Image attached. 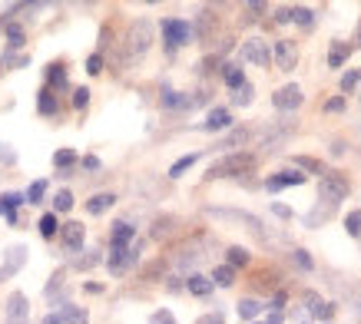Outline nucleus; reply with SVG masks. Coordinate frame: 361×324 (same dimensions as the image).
<instances>
[{"mask_svg":"<svg viewBox=\"0 0 361 324\" xmlns=\"http://www.w3.org/2000/svg\"><path fill=\"white\" fill-rule=\"evenodd\" d=\"M255 169V156L252 152H226L222 159H216L209 166L206 179H239V175H249Z\"/></svg>","mask_w":361,"mask_h":324,"instance_id":"1","label":"nucleus"},{"mask_svg":"<svg viewBox=\"0 0 361 324\" xmlns=\"http://www.w3.org/2000/svg\"><path fill=\"white\" fill-rule=\"evenodd\" d=\"M351 192V182H348V175H341V173H325L322 175V182H318V195H322V202L325 206H338V202H345Z\"/></svg>","mask_w":361,"mask_h":324,"instance_id":"2","label":"nucleus"},{"mask_svg":"<svg viewBox=\"0 0 361 324\" xmlns=\"http://www.w3.org/2000/svg\"><path fill=\"white\" fill-rule=\"evenodd\" d=\"M153 44V23L149 20H133L130 23V33H126V54L130 56H142Z\"/></svg>","mask_w":361,"mask_h":324,"instance_id":"3","label":"nucleus"},{"mask_svg":"<svg viewBox=\"0 0 361 324\" xmlns=\"http://www.w3.org/2000/svg\"><path fill=\"white\" fill-rule=\"evenodd\" d=\"M159 30H163L166 50H179V46H186L192 40V27L186 20H179V17H166Z\"/></svg>","mask_w":361,"mask_h":324,"instance_id":"4","label":"nucleus"},{"mask_svg":"<svg viewBox=\"0 0 361 324\" xmlns=\"http://www.w3.org/2000/svg\"><path fill=\"white\" fill-rule=\"evenodd\" d=\"M302 103H305V93H302L298 83H285L282 89H275L272 93V106L282 109V113H292V109H298Z\"/></svg>","mask_w":361,"mask_h":324,"instance_id":"5","label":"nucleus"},{"mask_svg":"<svg viewBox=\"0 0 361 324\" xmlns=\"http://www.w3.org/2000/svg\"><path fill=\"white\" fill-rule=\"evenodd\" d=\"M302 304H305V311L312 321H331V318H335V304L322 301L318 292H302Z\"/></svg>","mask_w":361,"mask_h":324,"instance_id":"6","label":"nucleus"},{"mask_svg":"<svg viewBox=\"0 0 361 324\" xmlns=\"http://www.w3.org/2000/svg\"><path fill=\"white\" fill-rule=\"evenodd\" d=\"M23 265H27V245H11L4 261H0V281H11Z\"/></svg>","mask_w":361,"mask_h":324,"instance_id":"7","label":"nucleus"},{"mask_svg":"<svg viewBox=\"0 0 361 324\" xmlns=\"http://www.w3.org/2000/svg\"><path fill=\"white\" fill-rule=\"evenodd\" d=\"M272 60L282 73H292L295 63H298V46L292 44V40H279V44L272 46Z\"/></svg>","mask_w":361,"mask_h":324,"instance_id":"8","label":"nucleus"},{"mask_svg":"<svg viewBox=\"0 0 361 324\" xmlns=\"http://www.w3.org/2000/svg\"><path fill=\"white\" fill-rule=\"evenodd\" d=\"M242 60H249V63H255V66H269V63H272V50H269V44H265V40L252 37V40H245V44H242Z\"/></svg>","mask_w":361,"mask_h":324,"instance_id":"9","label":"nucleus"},{"mask_svg":"<svg viewBox=\"0 0 361 324\" xmlns=\"http://www.w3.org/2000/svg\"><path fill=\"white\" fill-rule=\"evenodd\" d=\"M308 175H302V169H285V173H275L265 179V189L269 192H282V189H292V185H305Z\"/></svg>","mask_w":361,"mask_h":324,"instance_id":"10","label":"nucleus"},{"mask_svg":"<svg viewBox=\"0 0 361 324\" xmlns=\"http://www.w3.org/2000/svg\"><path fill=\"white\" fill-rule=\"evenodd\" d=\"M4 314H7V321L20 324L30 318V301H27V294L23 292H13L11 298H7V304H4Z\"/></svg>","mask_w":361,"mask_h":324,"instance_id":"11","label":"nucleus"},{"mask_svg":"<svg viewBox=\"0 0 361 324\" xmlns=\"http://www.w3.org/2000/svg\"><path fill=\"white\" fill-rule=\"evenodd\" d=\"M136 261H140V249L133 245V249H113V251H110V261H106V265H110L113 275H123V271H130Z\"/></svg>","mask_w":361,"mask_h":324,"instance_id":"12","label":"nucleus"},{"mask_svg":"<svg viewBox=\"0 0 361 324\" xmlns=\"http://www.w3.org/2000/svg\"><path fill=\"white\" fill-rule=\"evenodd\" d=\"M27 206V195L20 192H0V216L7 218L11 225H17V208Z\"/></svg>","mask_w":361,"mask_h":324,"instance_id":"13","label":"nucleus"},{"mask_svg":"<svg viewBox=\"0 0 361 324\" xmlns=\"http://www.w3.org/2000/svg\"><path fill=\"white\" fill-rule=\"evenodd\" d=\"M60 238H63V245L70 251H80L83 242H87V228L80 225V222H66V225L60 228Z\"/></svg>","mask_w":361,"mask_h":324,"instance_id":"14","label":"nucleus"},{"mask_svg":"<svg viewBox=\"0 0 361 324\" xmlns=\"http://www.w3.org/2000/svg\"><path fill=\"white\" fill-rule=\"evenodd\" d=\"M133 238H136V228L130 222H116L110 232V251L113 249H133Z\"/></svg>","mask_w":361,"mask_h":324,"instance_id":"15","label":"nucleus"},{"mask_svg":"<svg viewBox=\"0 0 361 324\" xmlns=\"http://www.w3.org/2000/svg\"><path fill=\"white\" fill-rule=\"evenodd\" d=\"M229 126H232V113L229 109H222V106L209 109L206 123H202V130L206 132H222V130H229Z\"/></svg>","mask_w":361,"mask_h":324,"instance_id":"16","label":"nucleus"},{"mask_svg":"<svg viewBox=\"0 0 361 324\" xmlns=\"http://www.w3.org/2000/svg\"><path fill=\"white\" fill-rule=\"evenodd\" d=\"M159 103H163L166 109H189V106H196L199 99H189L186 93H176V89L163 87V96H159Z\"/></svg>","mask_w":361,"mask_h":324,"instance_id":"17","label":"nucleus"},{"mask_svg":"<svg viewBox=\"0 0 361 324\" xmlns=\"http://www.w3.org/2000/svg\"><path fill=\"white\" fill-rule=\"evenodd\" d=\"M212 278H206V275H189L186 278V292L189 294H196V298H209L212 294Z\"/></svg>","mask_w":361,"mask_h":324,"instance_id":"18","label":"nucleus"},{"mask_svg":"<svg viewBox=\"0 0 361 324\" xmlns=\"http://www.w3.org/2000/svg\"><path fill=\"white\" fill-rule=\"evenodd\" d=\"M113 202H116V195L113 192H99V195H93L87 202V212L90 216H103V212H110L113 208Z\"/></svg>","mask_w":361,"mask_h":324,"instance_id":"19","label":"nucleus"},{"mask_svg":"<svg viewBox=\"0 0 361 324\" xmlns=\"http://www.w3.org/2000/svg\"><path fill=\"white\" fill-rule=\"evenodd\" d=\"M37 109H40V116H56L60 113V103H56V93L50 87L40 89V99H37Z\"/></svg>","mask_w":361,"mask_h":324,"instance_id":"20","label":"nucleus"},{"mask_svg":"<svg viewBox=\"0 0 361 324\" xmlns=\"http://www.w3.org/2000/svg\"><path fill=\"white\" fill-rule=\"evenodd\" d=\"M235 311H239L242 321H252V324H255V318H259V311H262V304L255 301V298H242V301L235 304Z\"/></svg>","mask_w":361,"mask_h":324,"instance_id":"21","label":"nucleus"},{"mask_svg":"<svg viewBox=\"0 0 361 324\" xmlns=\"http://www.w3.org/2000/svg\"><path fill=\"white\" fill-rule=\"evenodd\" d=\"M196 162H199V152H189V156H183V159H176L173 166H169V179H179V175L189 173Z\"/></svg>","mask_w":361,"mask_h":324,"instance_id":"22","label":"nucleus"},{"mask_svg":"<svg viewBox=\"0 0 361 324\" xmlns=\"http://www.w3.org/2000/svg\"><path fill=\"white\" fill-rule=\"evenodd\" d=\"M226 265H232V268H245V265H249L252 261V255H249V249H242V245H232L229 251H226Z\"/></svg>","mask_w":361,"mask_h":324,"instance_id":"23","label":"nucleus"},{"mask_svg":"<svg viewBox=\"0 0 361 324\" xmlns=\"http://www.w3.org/2000/svg\"><path fill=\"white\" fill-rule=\"evenodd\" d=\"M212 285H219V288H232V285H235V268H232V265H219V268L212 271Z\"/></svg>","mask_w":361,"mask_h":324,"instance_id":"24","label":"nucleus"},{"mask_svg":"<svg viewBox=\"0 0 361 324\" xmlns=\"http://www.w3.org/2000/svg\"><path fill=\"white\" fill-rule=\"evenodd\" d=\"M348 54H351V46L341 44V40H335V44H331V54H329V66L331 70H338V66L348 60Z\"/></svg>","mask_w":361,"mask_h":324,"instance_id":"25","label":"nucleus"},{"mask_svg":"<svg viewBox=\"0 0 361 324\" xmlns=\"http://www.w3.org/2000/svg\"><path fill=\"white\" fill-rule=\"evenodd\" d=\"M222 80H226V87H232V89H242L245 87V73H242L239 66H222Z\"/></svg>","mask_w":361,"mask_h":324,"instance_id":"26","label":"nucleus"},{"mask_svg":"<svg viewBox=\"0 0 361 324\" xmlns=\"http://www.w3.org/2000/svg\"><path fill=\"white\" fill-rule=\"evenodd\" d=\"M47 83H50V87H56V89H66V70H63V63H50V66H47Z\"/></svg>","mask_w":361,"mask_h":324,"instance_id":"27","label":"nucleus"},{"mask_svg":"<svg viewBox=\"0 0 361 324\" xmlns=\"http://www.w3.org/2000/svg\"><path fill=\"white\" fill-rule=\"evenodd\" d=\"M249 139V130H232L226 139H219L212 149H235V146H242V142Z\"/></svg>","mask_w":361,"mask_h":324,"instance_id":"28","label":"nucleus"},{"mask_svg":"<svg viewBox=\"0 0 361 324\" xmlns=\"http://www.w3.org/2000/svg\"><path fill=\"white\" fill-rule=\"evenodd\" d=\"M60 228H63V225H56V212H47V216L40 218V235H44V238H54Z\"/></svg>","mask_w":361,"mask_h":324,"instance_id":"29","label":"nucleus"},{"mask_svg":"<svg viewBox=\"0 0 361 324\" xmlns=\"http://www.w3.org/2000/svg\"><path fill=\"white\" fill-rule=\"evenodd\" d=\"M292 23H298V27H315V13L308 11V7H292Z\"/></svg>","mask_w":361,"mask_h":324,"instance_id":"30","label":"nucleus"},{"mask_svg":"<svg viewBox=\"0 0 361 324\" xmlns=\"http://www.w3.org/2000/svg\"><path fill=\"white\" fill-rule=\"evenodd\" d=\"M23 40H27V33H23V27L11 23V27H7V46H11V50H20Z\"/></svg>","mask_w":361,"mask_h":324,"instance_id":"31","label":"nucleus"},{"mask_svg":"<svg viewBox=\"0 0 361 324\" xmlns=\"http://www.w3.org/2000/svg\"><path fill=\"white\" fill-rule=\"evenodd\" d=\"M345 232H348L351 238H361V212H358V208L345 216Z\"/></svg>","mask_w":361,"mask_h":324,"instance_id":"32","label":"nucleus"},{"mask_svg":"<svg viewBox=\"0 0 361 324\" xmlns=\"http://www.w3.org/2000/svg\"><path fill=\"white\" fill-rule=\"evenodd\" d=\"M295 166H298V169H305V173L325 175V169H322V162H318V159H312V156H295Z\"/></svg>","mask_w":361,"mask_h":324,"instance_id":"33","label":"nucleus"},{"mask_svg":"<svg viewBox=\"0 0 361 324\" xmlns=\"http://www.w3.org/2000/svg\"><path fill=\"white\" fill-rule=\"evenodd\" d=\"M54 206H56V212H60V216H63V212H70V208H73V192H70V189H60V192H56V199H54Z\"/></svg>","mask_w":361,"mask_h":324,"instance_id":"34","label":"nucleus"},{"mask_svg":"<svg viewBox=\"0 0 361 324\" xmlns=\"http://www.w3.org/2000/svg\"><path fill=\"white\" fill-rule=\"evenodd\" d=\"M23 195H27V202H30V206H37V202H44V195H47V182H44V179H40V182H33Z\"/></svg>","mask_w":361,"mask_h":324,"instance_id":"35","label":"nucleus"},{"mask_svg":"<svg viewBox=\"0 0 361 324\" xmlns=\"http://www.w3.org/2000/svg\"><path fill=\"white\" fill-rule=\"evenodd\" d=\"M63 318L66 324H87V311H80L77 304H63Z\"/></svg>","mask_w":361,"mask_h":324,"instance_id":"36","label":"nucleus"},{"mask_svg":"<svg viewBox=\"0 0 361 324\" xmlns=\"http://www.w3.org/2000/svg\"><path fill=\"white\" fill-rule=\"evenodd\" d=\"M73 162H77L73 149H60V152H54V166H56V169H70Z\"/></svg>","mask_w":361,"mask_h":324,"instance_id":"37","label":"nucleus"},{"mask_svg":"<svg viewBox=\"0 0 361 324\" xmlns=\"http://www.w3.org/2000/svg\"><path fill=\"white\" fill-rule=\"evenodd\" d=\"M292 261H295L302 271H312V268H315V261H312V255H308L305 249H295V251H292Z\"/></svg>","mask_w":361,"mask_h":324,"instance_id":"38","label":"nucleus"},{"mask_svg":"<svg viewBox=\"0 0 361 324\" xmlns=\"http://www.w3.org/2000/svg\"><path fill=\"white\" fill-rule=\"evenodd\" d=\"M252 93H255V89H252V83H245L242 89H235L232 103H235V106H249V103H252Z\"/></svg>","mask_w":361,"mask_h":324,"instance_id":"39","label":"nucleus"},{"mask_svg":"<svg viewBox=\"0 0 361 324\" xmlns=\"http://www.w3.org/2000/svg\"><path fill=\"white\" fill-rule=\"evenodd\" d=\"M87 106H90V89L87 87L73 89V109H87Z\"/></svg>","mask_w":361,"mask_h":324,"instance_id":"40","label":"nucleus"},{"mask_svg":"<svg viewBox=\"0 0 361 324\" xmlns=\"http://www.w3.org/2000/svg\"><path fill=\"white\" fill-rule=\"evenodd\" d=\"M358 80H361V73H358V70H348V73L341 76V89H345V93H351V89L358 87Z\"/></svg>","mask_w":361,"mask_h":324,"instance_id":"41","label":"nucleus"},{"mask_svg":"<svg viewBox=\"0 0 361 324\" xmlns=\"http://www.w3.org/2000/svg\"><path fill=\"white\" fill-rule=\"evenodd\" d=\"M149 324H179V321H176V318L166 311V308H159V311L149 314Z\"/></svg>","mask_w":361,"mask_h":324,"instance_id":"42","label":"nucleus"},{"mask_svg":"<svg viewBox=\"0 0 361 324\" xmlns=\"http://www.w3.org/2000/svg\"><path fill=\"white\" fill-rule=\"evenodd\" d=\"M259 13H265V4H245V23L259 20Z\"/></svg>","mask_w":361,"mask_h":324,"instance_id":"43","label":"nucleus"},{"mask_svg":"<svg viewBox=\"0 0 361 324\" xmlns=\"http://www.w3.org/2000/svg\"><path fill=\"white\" fill-rule=\"evenodd\" d=\"M87 73H90V76L103 73V56H99V54H93V56L87 60Z\"/></svg>","mask_w":361,"mask_h":324,"instance_id":"44","label":"nucleus"},{"mask_svg":"<svg viewBox=\"0 0 361 324\" xmlns=\"http://www.w3.org/2000/svg\"><path fill=\"white\" fill-rule=\"evenodd\" d=\"M196 324H226V318H222V311H209V314H202Z\"/></svg>","mask_w":361,"mask_h":324,"instance_id":"45","label":"nucleus"},{"mask_svg":"<svg viewBox=\"0 0 361 324\" xmlns=\"http://www.w3.org/2000/svg\"><path fill=\"white\" fill-rule=\"evenodd\" d=\"M275 20H279V23H292V7H279V11H275Z\"/></svg>","mask_w":361,"mask_h":324,"instance_id":"46","label":"nucleus"},{"mask_svg":"<svg viewBox=\"0 0 361 324\" xmlns=\"http://www.w3.org/2000/svg\"><path fill=\"white\" fill-rule=\"evenodd\" d=\"M325 109H329V113H341V109H345V99H341V96L329 99V103H325Z\"/></svg>","mask_w":361,"mask_h":324,"instance_id":"47","label":"nucleus"},{"mask_svg":"<svg viewBox=\"0 0 361 324\" xmlns=\"http://www.w3.org/2000/svg\"><path fill=\"white\" fill-rule=\"evenodd\" d=\"M285 301H288V294H285V292H275V298H272V308H275V311H282V308H285Z\"/></svg>","mask_w":361,"mask_h":324,"instance_id":"48","label":"nucleus"},{"mask_svg":"<svg viewBox=\"0 0 361 324\" xmlns=\"http://www.w3.org/2000/svg\"><path fill=\"white\" fill-rule=\"evenodd\" d=\"M272 212L279 218H292V208H288V206H279V202H272Z\"/></svg>","mask_w":361,"mask_h":324,"instance_id":"49","label":"nucleus"},{"mask_svg":"<svg viewBox=\"0 0 361 324\" xmlns=\"http://www.w3.org/2000/svg\"><path fill=\"white\" fill-rule=\"evenodd\" d=\"M44 324H66L63 311H54V314H47V318H44Z\"/></svg>","mask_w":361,"mask_h":324,"instance_id":"50","label":"nucleus"},{"mask_svg":"<svg viewBox=\"0 0 361 324\" xmlns=\"http://www.w3.org/2000/svg\"><path fill=\"white\" fill-rule=\"evenodd\" d=\"M83 166H87V169H99V159H97V156H87V159H83Z\"/></svg>","mask_w":361,"mask_h":324,"instance_id":"51","label":"nucleus"},{"mask_svg":"<svg viewBox=\"0 0 361 324\" xmlns=\"http://www.w3.org/2000/svg\"><path fill=\"white\" fill-rule=\"evenodd\" d=\"M265 324H282V311H272V314H269V321H265Z\"/></svg>","mask_w":361,"mask_h":324,"instance_id":"52","label":"nucleus"},{"mask_svg":"<svg viewBox=\"0 0 361 324\" xmlns=\"http://www.w3.org/2000/svg\"><path fill=\"white\" fill-rule=\"evenodd\" d=\"M295 324H312V318H308V311H305V314L298 311V314H295Z\"/></svg>","mask_w":361,"mask_h":324,"instance_id":"53","label":"nucleus"},{"mask_svg":"<svg viewBox=\"0 0 361 324\" xmlns=\"http://www.w3.org/2000/svg\"><path fill=\"white\" fill-rule=\"evenodd\" d=\"M4 149H7V146H4V142H0V156H4Z\"/></svg>","mask_w":361,"mask_h":324,"instance_id":"54","label":"nucleus"},{"mask_svg":"<svg viewBox=\"0 0 361 324\" xmlns=\"http://www.w3.org/2000/svg\"><path fill=\"white\" fill-rule=\"evenodd\" d=\"M358 73H361V70H358Z\"/></svg>","mask_w":361,"mask_h":324,"instance_id":"55","label":"nucleus"},{"mask_svg":"<svg viewBox=\"0 0 361 324\" xmlns=\"http://www.w3.org/2000/svg\"><path fill=\"white\" fill-rule=\"evenodd\" d=\"M255 324H259V321H255Z\"/></svg>","mask_w":361,"mask_h":324,"instance_id":"56","label":"nucleus"}]
</instances>
